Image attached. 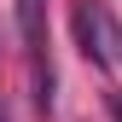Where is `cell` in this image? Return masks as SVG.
<instances>
[{
	"label": "cell",
	"mask_w": 122,
	"mask_h": 122,
	"mask_svg": "<svg viewBox=\"0 0 122 122\" xmlns=\"http://www.w3.org/2000/svg\"><path fill=\"white\" fill-rule=\"evenodd\" d=\"M70 23H76V47L99 70H122V23H116V12L105 0H76Z\"/></svg>",
	"instance_id": "1"
},
{
	"label": "cell",
	"mask_w": 122,
	"mask_h": 122,
	"mask_svg": "<svg viewBox=\"0 0 122 122\" xmlns=\"http://www.w3.org/2000/svg\"><path fill=\"white\" fill-rule=\"evenodd\" d=\"M18 35H23L29 58L47 52V0H18Z\"/></svg>",
	"instance_id": "2"
},
{
	"label": "cell",
	"mask_w": 122,
	"mask_h": 122,
	"mask_svg": "<svg viewBox=\"0 0 122 122\" xmlns=\"http://www.w3.org/2000/svg\"><path fill=\"white\" fill-rule=\"evenodd\" d=\"M111 116H116V122H122V93H111Z\"/></svg>",
	"instance_id": "3"
},
{
	"label": "cell",
	"mask_w": 122,
	"mask_h": 122,
	"mask_svg": "<svg viewBox=\"0 0 122 122\" xmlns=\"http://www.w3.org/2000/svg\"><path fill=\"white\" fill-rule=\"evenodd\" d=\"M0 122H12V111H6V99H0Z\"/></svg>",
	"instance_id": "4"
}]
</instances>
